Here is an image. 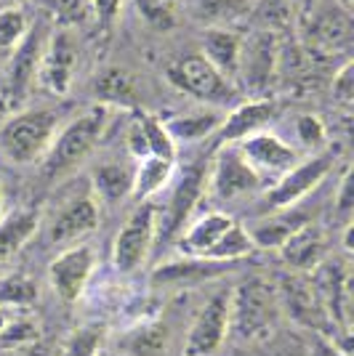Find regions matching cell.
<instances>
[{"instance_id": "1", "label": "cell", "mask_w": 354, "mask_h": 356, "mask_svg": "<svg viewBox=\"0 0 354 356\" xmlns=\"http://www.w3.org/2000/svg\"><path fill=\"white\" fill-rule=\"evenodd\" d=\"M109 125V109L107 106H93L86 115L75 118L59 128V134L54 138V144L43 157V176L45 178H61L72 173L77 165L88 157L102 141L104 131Z\"/></svg>"}, {"instance_id": "2", "label": "cell", "mask_w": 354, "mask_h": 356, "mask_svg": "<svg viewBox=\"0 0 354 356\" xmlns=\"http://www.w3.org/2000/svg\"><path fill=\"white\" fill-rule=\"evenodd\" d=\"M59 134V115L54 109L16 112L0 125V149L14 165L43 163Z\"/></svg>"}, {"instance_id": "3", "label": "cell", "mask_w": 354, "mask_h": 356, "mask_svg": "<svg viewBox=\"0 0 354 356\" xmlns=\"http://www.w3.org/2000/svg\"><path fill=\"white\" fill-rule=\"evenodd\" d=\"M277 316V290L261 277H253L235 287V293H229V332L243 341H256L272 332Z\"/></svg>"}, {"instance_id": "4", "label": "cell", "mask_w": 354, "mask_h": 356, "mask_svg": "<svg viewBox=\"0 0 354 356\" xmlns=\"http://www.w3.org/2000/svg\"><path fill=\"white\" fill-rule=\"evenodd\" d=\"M168 80L178 90L190 93L192 99L213 106H232L237 99L235 86L222 72H216L213 64H208L203 54H192V56L174 61L168 67Z\"/></svg>"}, {"instance_id": "5", "label": "cell", "mask_w": 354, "mask_h": 356, "mask_svg": "<svg viewBox=\"0 0 354 356\" xmlns=\"http://www.w3.org/2000/svg\"><path fill=\"white\" fill-rule=\"evenodd\" d=\"M157 239V208L152 202H141L128 216L112 245V266L120 274H133L147 261L149 250Z\"/></svg>"}, {"instance_id": "6", "label": "cell", "mask_w": 354, "mask_h": 356, "mask_svg": "<svg viewBox=\"0 0 354 356\" xmlns=\"http://www.w3.org/2000/svg\"><path fill=\"white\" fill-rule=\"evenodd\" d=\"M261 181L264 178L245 163L237 144H226V147H219L216 160L206 173V189L213 200L229 202V200H237L243 194L256 192L261 186Z\"/></svg>"}, {"instance_id": "7", "label": "cell", "mask_w": 354, "mask_h": 356, "mask_svg": "<svg viewBox=\"0 0 354 356\" xmlns=\"http://www.w3.org/2000/svg\"><path fill=\"white\" fill-rule=\"evenodd\" d=\"M336 165V154L323 152L314 154L304 163H295L288 173L277 178V184L266 192V208L269 210H291L295 202H301L309 192H314L323 184L328 173Z\"/></svg>"}, {"instance_id": "8", "label": "cell", "mask_w": 354, "mask_h": 356, "mask_svg": "<svg viewBox=\"0 0 354 356\" xmlns=\"http://www.w3.org/2000/svg\"><path fill=\"white\" fill-rule=\"evenodd\" d=\"M311 284L317 290V298L323 303L328 322L333 332H341V338H349V271L341 261H320L311 268Z\"/></svg>"}, {"instance_id": "9", "label": "cell", "mask_w": 354, "mask_h": 356, "mask_svg": "<svg viewBox=\"0 0 354 356\" xmlns=\"http://www.w3.org/2000/svg\"><path fill=\"white\" fill-rule=\"evenodd\" d=\"M96 268V252L91 245H72L61 250L48 266V282L64 303H77L88 290Z\"/></svg>"}, {"instance_id": "10", "label": "cell", "mask_w": 354, "mask_h": 356, "mask_svg": "<svg viewBox=\"0 0 354 356\" xmlns=\"http://www.w3.org/2000/svg\"><path fill=\"white\" fill-rule=\"evenodd\" d=\"M229 335V293H216L194 316L184 338V356H213Z\"/></svg>"}, {"instance_id": "11", "label": "cell", "mask_w": 354, "mask_h": 356, "mask_svg": "<svg viewBox=\"0 0 354 356\" xmlns=\"http://www.w3.org/2000/svg\"><path fill=\"white\" fill-rule=\"evenodd\" d=\"M75 64H77V40L70 35V30H59L45 40L35 80L48 93L64 96L72 86Z\"/></svg>"}, {"instance_id": "12", "label": "cell", "mask_w": 354, "mask_h": 356, "mask_svg": "<svg viewBox=\"0 0 354 356\" xmlns=\"http://www.w3.org/2000/svg\"><path fill=\"white\" fill-rule=\"evenodd\" d=\"M277 303L288 312V316L293 319L298 327H307V330H317L328 335L333 327L328 322V314H325L323 303L317 298V290L311 284L309 277L304 274H291L280 282L277 290ZM336 338V332H333Z\"/></svg>"}, {"instance_id": "13", "label": "cell", "mask_w": 354, "mask_h": 356, "mask_svg": "<svg viewBox=\"0 0 354 356\" xmlns=\"http://www.w3.org/2000/svg\"><path fill=\"white\" fill-rule=\"evenodd\" d=\"M277 67H280V45L272 32H256L248 40H243L237 77H243L245 88H251L253 93H264Z\"/></svg>"}, {"instance_id": "14", "label": "cell", "mask_w": 354, "mask_h": 356, "mask_svg": "<svg viewBox=\"0 0 354 356\" xmlns=\"http://www.w3.org/2000/svg\"><path fill=\"white\" fill-rule=\"evenodd\" d=\"M206 173L208 170L203 165H192V168H187L181 173V178L174 186V192H171V200L165 205V213H162V226H157L160 237H176L178 232L187 226L192 210L197 208V202L206 194Z\"/></svg>"}, {"instance_id": "15", "label": "cell", "mask_w": 354, "mask_h": 356, "mask_svg": "<svg viewBox=\"0 0 354 356\" xmlns=\"http://www.w3.org/2000/svg\"><path fill=\"white\" fill-rule=\"evenodd\" d=\"M240 154L245 157V163L251 165L259 176H277L288 173L295 163H298V152L291 144H285L280 136L272 131H259V134L243 138L240 144Z\"/></svg>"}, {"instance_id": "16", "label": "cell", "mask_w": 354, "mask_h": 356, "mask_svg": "<svg viewBox=\"0 0 354 356\" xmlns=\"http://www.w3.org/2000/svg\"><path fill=\"white\" fill-rule=\"evenodd\" d=\"M304 30L314 51H333L349 40L352 16L339 0H317L314 8L307 14Z\"/></svg>"}, {"instance_id": "17", "label": "cell", "mask_w": 354, "mask_h": 356, "mask_svg": "<svg viewBox=\"0 0 354 356\" xmlns=\"http://www.w3.org/2000/svg\"><path fill=\"white\" fill-rule=\"evenodd\" d=\"M43 35L30 30V35L14 51V56L8 61V70H6V83H3V96L8 99V104H19L27 99V90L32 88L35 74H38V61L43 54Z\"/></svg>"}, {"instance_id": "18", "label": "cell", "mask_w": 354, "mask_h": 356, "mask_svg": "<svg viewBox=\"0 0 354 356\" xmlns=\"http://www.w3.org/2000/svg\"><path fill=\"white\" fill-rule=\"evenodd\" d=\"M275 112H277V106L269 99H251V102L237 104L229 115H224L222 125L216 131L219 147L240 144L243 138L259 134V131H266V125L275 120Z\"/></svg>"}, {"instance_id": "19", "label": "cell", "mask_w": 354, "mask_h": 356, "mask_svg": "<svg viewBox=\"0 0 354 356\" xmlns=\"http://www.w3.org/2000/svg\"><path fill=\"white\" fill-rule=\"evenodd\" d=\"M96 226H99V205H96V197H93V194H80V197H72V200L54 216V221H51V242H56V245H70L75 239L96 232Z\"/></svg>"}, {"instance_id": "20", "label": "cell", "mask_w": 354, "mask_h": 356, "mask_svg": "<svg viewBox=\"0 0 354 356\" xmlns=\"http://www.w3.org/2000/svg\"><path fill=\"white\" fill-rule=\"evenodd\" d=\"M235 218L226 216V213H219V210H210L206 216H200L197 221H192L184 234L178 237V250L184 252V258H200L206 261L208 252L216 248V242L232 229Z\"/></svg>"}, {"instance_id": "21", "label": "cell", "mask_w": 354, "mask_h": 356, "mask_svg": "<svg viewBox=\"0 0 354 356\" xmlns=\"http://www.w3.org/2000/svg\"><path fill=\"white\" fill-rule=\"evenodd\" d=\"M280 255L295 274L311 271L325 255V234L320 232V226L307 221L301 229H295L293 234L285 239V245L280 248Z\"/></svg>"}, {"instance_id": "22", "label": "cell", "mask_w": 354, "mask_h": 356, "mask_svg": "<svg viewBox=\"0 0 354 356\" xmlns=\"http://www.w3.org/2000/svg\"><path fill=\"white\" fill-rule=\"evenodd\" d=\"M240 48H243V38L237 32L226 30V27H210L203 35V56L208 64H213L216 72H222L229 83L237 77V67H240Z\"/></svg>"}, {"instance_id": "23", "label": "cell", "mask_w": 354, "mask_h": 356, "mask_svg": "<svg viewBox=\"0 0 354 356\" xmlns=\"http://www.w3.org/2000/svg\"><path fill=\"white\" fill-rule=\"evenodd\" d=\"M38 226H40V213L35 208H19L0 218V268L35 237Z\"/></svg>"}, {"instance_id": "24", "label": "cell", "mask_w": 354, "mask_h": 356, "mask_svg": "<svg viewBox=\"0 0 354 356\" xmlns=\"http://www.w3.org/2000/svg\"><path fill=\"white\" fill-rule=\"evenodd\" d=\"M224 115L219 112H192V115H178V118L162 120L165 131L174 144H197L208 136H216Z\"/></svg>"}, {"instance_id": "25", "label": "cell", "mask_w": 354, "mask_h": 356, "mask_svg": "<svg viewBox=\"0 0 354 356\" xmlns=\"http://www.w3.org/2000/svg\"><path fill=\"white\" fill-rule=\"evenodd\" d=\"M307 223V218L301 213H291V210H277V216L264 218L253 226L248 232L253 248H261V250H280L285 245V239L293 234L295 229H301Z\"/></svg>"}, {"instance_id": "26", "label": "cell", "mask_w": 354, "mask_h": 356, "mask_svg": "<svg viewBox=\"0 0 354 356\" xmlns=\"http://www.w3.org/2000/svg\"><path fill=\"white\" fill-rule=\"evenodd\" d=\"M226 264H213V261H200V258H184V261H171L155 268L152 284H192L210 280L216 274H222Z\"/></svg>"}, {"instance_id": "27", "label": "cell", "mask_w": 354, "mask_h": 356, "mask_svg": "<svg viewBox=\"0 0 354 356\" xmlns=\"http://www.w3.org/2000/svg\"><path fill=\"white\" fill-rule=\"evenodd\" d=\"M93 194L115 205V202H123L125 197H131L133 192V168L125 163H104L93 170Z\"/></svg>"}, {"instance_id": "28", "label": "cell", "mask_w": 354, "mask_h": 356, "mask_svg": "<svg viewBox=\"0 0 354 356\" xmlns=\"http://www.w3.org/2000/svg\"><path fill=\"white\" fill-rule=\"evenodd\" d=\"M174 178V163L160 157H144L133 168V192L131 197L147 202L149 197L162 192Z\"/></svg>"}, {"instance_id": "29", "label": "cell", "mask_w": 354, "mask_h": 356, "mask_svg": "<svg viewBox=\"0 0 354 356\" xmlns=\"http://www.w3.org/2000/svg\"><path fill=\"white\" fill-rule=\"evenodd\" d=\"M93 93L96 99L102 102V106H120V109H128L136 104V88H133V80L128 77L125 70L118 67H109L104 70L96 83H93Z\"/></svg>"}, {"instance_id": "30", "label": "cell", "mask_w": 354, "mask_h": 356, "mask_svg": "<svg viewBox=\"0 0 354 356\" xmlns=\"http://www.w3.org/2000/svg\"><path fill=\"white\" fill-rule=\"evenodd\" d=\"M38 300V282L24 271H11L0 277V306L3 309H27Z\"/></svg>"}, {"instance_id": "31", "label": "cell", "mask_w": 354, "mask_h": 356, "mask_svg": "<svg viewBox=\"0 0 354 356\" xmlns=\"http://www.w3.org/2000/svg\"><path fill=\"white\" fill-rule=\"evenodd\" d=\"M253 250H256V248H253L251 237H248V229L235 221L232 229L216 242V248L208 252L206 261H213V264H232V261H240V258L251 255Z\"/></svg>"}, {"instance_id": "32", "label": "cell", "mask_w": 354, "mask_h": 356, "mask_svg": "<svg viewBox=\"0 0 354 356\" xmlns=\"http://www.w3.org/2000/svg\"><path fill=\"white\" fill-rule=\"evenodd\" d=\"M192 14L210 24H226L235 22L248 11V0H190Z\"/></svg>"}, {"instance_id": "33", "label": "cell", "mask_w": 354, "mask_h": 356, "mask_svg": "<svg viewBox=\"0 0 354 356\" xmlns=\"http://www.w3.org/2000/svg\"><path fill=\"white\" fill-rule=\"evenodd\" d=\"M107 338V327L104 325H83L77 327L72 335L64 341L61 356H99Z\"/></svg>"}, {"instance_id": "34", "label": "cell", "mask_w": 354, "mask_h": 356, "mask_svg": "<svg viewBox=\"0 0 354 356\" xmlns=\"http://www.w3.org/2000/svg\"><path fill=\"white\" fill-rule=\"evenodd\" d=\"M30 35V19L19 6H8L0 11V51H16Z\"/></svg>"}, {"instance_id": "35", "label": "cell", "mask_w": 354, "mask_h": 356, "mask_svg": "<svg viewBox=\"0 0 354 356\" xmlns=\"http://www.w3.org/2000/svg\"><path fill=\"white\" fill-rule=\"evenodd\" d=\"M139 125H141V134L147 138V149H149V157H160V160H171L176 157V144L171 141V136L165 131L160 118L155 115H141L139 118Z\"/></svg>"}, {"instance_id": "36", "label": "cell", "mask_w": 354, "mask_h": 356, "mask_svg": "<svg viewBox=\"0 0 354 356\" xmlns=\"http://www.w3.org/2000/svg\"><path fill=\"white\" fill-rule=\"evenodd\" d=\"M253 351L245 356H304V346L293 335H280L277 330L266 332L261 338H256Z\"/></svg>"}, {"instance_id": "37", "label": "cell", "mask_w": 354, "mask_h": 356, "mask_svg": "<svg viewBox=\"0 0 354 356\" xmlns=\"http://www.w3.org/2000/svg\"><path fill=\"white\" fill-rule=\"evenodd\" d=\"M165 338H168V332H165V327H157L147 322V325H141L136 332H131V341H128V348H131L133 356H160L165 351Z\"/></svg>"}, {"instance_id": "38", "label": "cell", "mask_w": 354, "mask_h": 356, "mask_svg": "<svg viewBox=\"0 0 354 356\" xmlns=\"http://www.w3.org/2000/svg\"><path fill=\"white\" fill-rule=\"evenodd\" d=\"M51 14L61 30H70V27L88 22L93 6H91V0H51Z\"/></svg>"}, {"instance_id": "39", "label": "cell", "mask_w": 354, "mask_h": 356, "mask_svg": "<svg viewBox=\"0 0 354 356\" xmlns=\"http://www.w3.org/2000/svg\"><path fill=\"white\" fill-rule=\"evenodd\" d=\"M38 341V322H32L27 316H19L3 327L0 332V346L3 348H22V346H30V343Z\"/></svg>"}, {"instance_id": "40", "label": "cell", "mask_w": 354, "mask_h": 356, "mask_svg": "<svg viewBox=\"0 0 354 356\" xmlns=\"http://www.w3.org/2000/svg\"><path fill=\"white\" fill-rule=\"evenodd\" d=\"M136 8L141 19L152 24L155 30H171L176 24V14L168 0H136Z\"/></svg>"}, {"instance_id": "41", "label": "cell", "mask_w": 354, "mask_h": 356, "mask_svg": "<svg viewBox=\"0 0 354 356\" xmlns=\"http://www.w3.org/2000/svg\"><path fill=\"white\" fill-rule=\"evenodd\" d=\"M295 136H298L301 147L309 149V152L320 149L328 141L323 120L317 118V115H301V118L295 120Z\"/></svg>"}, {"instance_id": "42", "label": "cell", "mask_w": 354, "mask_h": 356, "mask_svg": "<svg viewBox=\"0 0 354 356\" xmlns=\"http://www.w3.org/2000/svg\"><path fill=\"white\" fill-rule=\"evenodd\" d=\"M330 90H333V99H336L339 104L349 106L354 102V64L352 61H346L339 72L333 74Z\"/></svg>"}, {"instance_id": "43", "label": "cell", "mask_w": 354, "mask_h": 356, "mask_svg": "<svg viewBox=\"0 0 354 356\" xmlns=\"http://www.w3.org/2000/svg\"><path fill=\"white\" fill-rule=\"evenodd\" d=\"M291 11H293V0H261L259 16L269 27H282L291 22Z\"/></svg>"}, {"instance_id": "44", "label": "cell", "mask_w": 354, "mask_h": 356, "mask_svg": "<svg viewBox=\"0 0 354 356\" xmlns=\"http://www.w3.org/2000/svg\"><path fill=\"white\" fill-rule=\"evenodd\" d=\"M352 208H354V178H352V168H346L339 181V189H336V213L349 221Z\"/></svg>"}, {"instance_id": "45", "label": "cell", "mask_w": 354, "mask_h": 356, "mask_svg": "<svg viewBox=\"0 0 354 356\" xmlns=\"http://www.w3.org/2000/svg\"><path fill=\"white\" fill-rule=\"evenodd\" d=\"M125 144H128V152H131V157H136V160H144V157H149L147 138H144V134H141V125H139V120H136L131 128H128Z\"/></svg>"}, {"instance_id": "46", "label": "cell", "mask_w": 354, "mask_h": 356, "mask_svg": "<svg viewBox=\"0 0 354 356\" xmlns=\"http://www.w3.org/2000/svg\"><path fill=\"white\" fill-rule=\"evenodd\" d=\"M120 3L123 0H91V6H93V14L96 19L102 22L104 27H109L120 14Z\"/></svg>"}, {"instance_id": "47", "label": "cell", "mask_w": 354, "mask_h": 356, "mask_svg": "<svg viewBox=\"0 0 354 356\" xmlns=\"http://www.w3.org/2000/svg\"><path fill=\"white\" fill-rule=\"evenodd\" d=\"M352 237H354V223H352V221H346V226H344V250H346V252H352V250H354Z\"/></svg>"}, {"instance_id": "48", "label": "cell", "mask_w": 354, "mask_h": 356, "mask_svg": "<svg viewBox=\"0 0 354 356\" xmlns=\"http://www.w3.org/2000/svg\"><path fill=\"white\" fill-rule=\"evenodd\" d=\"M11 322V314H8V309H3L0 306V332H3V327Z\"/></svg>"}, {"instance_id": "49", "label": "cell", "mask_w": 354, "mask_h": 356, "mask_svg": "<svg viewBox=\"0 0 354 356\" xmlns=\"http://www.w3.org/2000/svg\"><path fill=\"white\" fill-rule=\"evenodd\" d=\"M3 210H6V189H3V184H0V218L6 216Z\"/></svg>"}]
</instances>
